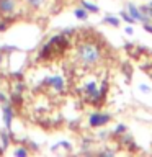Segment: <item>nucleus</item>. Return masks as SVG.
<instances>
[{"instance_id":"0eeeda50","label":"nucleus","mask_w":152,"mask_h":157,"mask_svg":"<svg viewBox=\"0 0 152 157\" xmlns=\"http://www.w3.org/2000/svg\"><path fill=\"white\" fill-rule=\"evenodd\" d=\"M0 146H2L0 147V154L7 151L8 146H10V131L7 129V128L0 131Z\"/></svg>"},{"instance_id":"20e7f679","label":"nucleus","mask_w":152,"mask_h":157,"mask_svg":"<svg viewBox=\"0 0 152 157\" xmlns=\"http://www.w3.org/2000/svg\"><path fill=\"white\" fill-rule=\"evenodd\" d=\"M43 85L51 87L52 90H56V92H62L64 87H66V82H64V77L62 75H51V77L44 78Z\"/></svg>"},{"instance_id":"f257e3e1","label":"nucleus","mask_w":152,"mask_h":157,"mask_svg":"<svg viewBox=\"0 0 152 157\" xmlns=\"http://www.w3.org/2000/svg\"><path fill=\"white\" fill-rule=\"evenodd\" d=\"M75 57L82 67H93L101 61L103 49L95 41H82L75 48Z\"/></svg>"},{"instance_id":"ddd939ff","label":"nucleus","mask_w":152,"mask_h":157,"mask_svg":"<svg viewBox=\"0 0 152 157\" xmlns=\"http://www.w3.org/2000/svg\"><path fill=\"white\" fill-rule=\"evenodd\" d=\"M105 21H106V23H110L111 26H120V20L115 18V17H106V18H105Z\"/></svg>"},{"instance_id":"a211bd4d","label":"nucleus","mask_w":152,"mask_h":157,"mask_svg":"<svg viewBox=\"0 0 152 157\" xmlns=\"http://www.w3.org/2000/svg\"><path fill=\"white\" fill-rule=\"evenodd\" d=\"M139 90H142L144 93H149L150 88H149V85H146V83H141V85H139Z\"/></svg>"},{"instance_id":"7ed1b4c3","label":"nucleus","mask_w":152,"mask_h":157,"mask_svg":"<svg viewBox=\"0 0 152 157\" xmlns=\"http://www.w3.org/2000/svg\"><path fill=\"white\" fill-rule=\"evenodd\" d=\"M20 0H0V18H10L17 12Z\"/></svg>"},{"instance_id":"6e6552de","label":"nucleus","mask_w":152,"mask_h":157,"mask_svg":"<svg viewBox=\"0 0 152 157\" xmlns=\"http://www.w3.org/2000/svg\"><path fill=\"white\" fill-rule=\"evenodd\" d=\"M46 2L48 0H26V5L29 8H33V10H38V8H41Z\"/></svg>"},{"instance_id":"9b49d317","label":"nucleus","mask_w":152,"mask_h":157,"mask_svg":"<svg viewBox=\"0 0 152 157\" xmlns=\"http://www.w3.org/2000/svg\"><path fill=\"white\" fill-rule=\"evenodd\" d=\"M74 15H75V18H78V20H87V18H88V12H87L83 7L77 8L75 12H74Z\"/></svg>"},{"instance_id":"aec40b11","label":"nucleus","mask_w":152,"mask_h":157,"mask_svg":"<svg viewBox=\"0 0 152 157\" xmlns=\"http://www.w3.org/2000/svg\"><path fill=\"white\" fill-rule=\"evenodd\" d=\"M144 28H146V29H147V31H149V33H152V26H150V25H146Z\"/></svg>"},{"instance_id":"39448f33","label":"nucleus","mask_w":152,"mask_h":157,"mask_svg":"<svg viewBox=\"0 0 152 157\" xmlns=\"http://www.w3.org/2000/svg\"><path fill=\"white\" fill-rule=\"evenodd\" d=\"M108 121H110V115H105V113H93L88 118V124L92 128H100L103 124H106Z\"/></svg>"},{"instance_id":"1a4fd4ad","label":"nucleus","mask_w":152,"mask_h":157,"mask_svg":"<svg viewBox=\"0 0 152 157\" xmlns=\"http://www.w3.org/2000/svg\"><path fill=\"white\" fill-rule=\"evenodd\" d=\"M80 5L87 10V12H93V13H97L98 10H100L95 3H90V2H87V0H80Z\"/></svg>"},{"instance_id":"dca6fc26","label":"nucleus","mask_w":152,"mask_h":157,"mask_svg":"<svg viewBox=\"0 0 152 157\" xmlns=\"http://www.w3.org/2000/svg\"><path fill=\"white\" fill-rule=\"evenodd\" d=\"M59 146L64 147V149H67V151L72 149V146H70V142H69V141H61V142H59Z\"/></svg>"},{"instance_id":"6ab92c4d","label":"nucleus","mask_w":152,"mask_h":157,"mask_svg":"<svg viewBox=\"0 0 152 157\" xmlns=\"http://www.w3.org/2000/svg\"><path fill=\"white\" fill-rule=\"evenodd\" d=\"M124 131H126V128L123 126V124H120V126L116 128V132H118V134H123V132H124Z\"/></svg>"},{"instance_id":"4be33fe9","label":"nucleus","mask_w":152,"mask_h":157,"mask_svg":"<svg viewBox=\"0 0 152 157\" xmlns=\"http://www.w3.org/2000/svg\"><path fill=\"white\" fill-rule=\"evenodd\" d=\"M150 75H152V72H150Z\"/></svg>"},{"instance_id":"4468645a","label":"nucleus","mask_w":152,"mask_h":157,"mask_svg":"<svg viewBox=\"0 0 152 157\" xmlns=\"http://www.w3.org/2000/svg\"><path fill=\"white\" fill-rule=\"evenodd\" d=\"M7 101H10L8 95H7L5 92H2V90H0V105H3V103H7Z\"/></svg>"},{"instance_id":"423d86ee","label":"nucleus","mask_w":152,"mask_h":157,"mask_svg":"<svg viewBox=\"0 0 152 157\" xmlns=\"http://www.w3.org/2000/svg\"><path fill=\"white\" fill-rule=\"evenodd\" d=\"M127 10H129V15L134 20H137V21H144V23H147L149 21V17H146L144 13H141V10L137 8V7H134L132 3H129L127 5Z\"/></svg>"},{"instance_id":"412c9836","label":"nucleus","mask_w":152,"mask_h":157,"mask_svg":"<svg viewBox=\"0 0 152 157\" xmlns=\"http://www.w3.org/2000/svg\"><path fill=\"white\" fill-rule=\"evenodd\" d=\"M150 7H152V2H150Z\"/></svg>"},{"instance_id":"9d476101","label":"nucleus","mask_w":152,"mask_h":157,"mask_svg":"<svg viewBox=\"0 0 152 157\" xmlns=\"http://www.w3.org/2000/svg\"><path fill=\"white\" fill-rule=\"evenodd\" d=\"M13 155L26 157V155H29V149H26V147H23V146H18V147H15V149H13Z\"/></svg>"},{"instance_id":"f03ea898","label":"nucleus","mask_w":152,"mask_h":157,"mask_svg":"<svg viewBox=\"0 0 152 157\" xmlns=\"http://www.w3.org/2000/svg\"><path fill=\"white\" fill-rule=\"evenodd\" d=\"M13 120H15V106L10 101L3 103L2 105V121H3V124L8 131H12Z\"/></svg>"},{"instance_id":"f3484780","label":"nucleus","mask_w":152,"mask_h":157,"mask_svg":"<svg viewBox=\"0 0 152 157\" xmlns=\"http://www.w3.org/2000/svg\"><path fill=\"white\" fill-rule=\"evenodd\" d=\"M29 147H31L33 151H39V146L34 141H28V149H29Z\"/></svg>"},{"instance_id":"f8f14e48","label":"nucleus","mask_w":152,"mask_h":157,"mask_svg":"<svg viewBox=\"0 0 152 157\" xmlns=\"http://www.w3.org/2000/svg\"><path fill=\"white\" fill-rule=\"evenodd\" d=\"M8 25H10V18H0V33L7 31Z\"/></svg>"},{"instance_id":"2eb2a0df","label":"nucleus","mask_w":152,"mask_h":157,"mask_svg":"<svg viewBox=\"0 0 152 157\" xmlns=\"http://www.w3.org/2000/svg\"><path fill=\"white\" fill-rule=\"evenodd\" d=\"M121 18H123V20H126V21H129V23L134 21V18H132L129 13H126V12H121Z\"/></svg>"}]
</instances>
